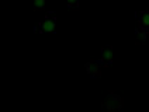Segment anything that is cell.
Segmentation results:
<instances>
[{"label":"cell","instance_id":"6da1fadb","mask_svg":"<svg viewBox=\"0 0 149 112\" xmlns=\"http://www.w3.org/2000/svg\"><path fill=\"white\" fill-rule=\"evenodd\" d=\"M139 18V25L142 30H148L149 28V10L148 11H142V14H138Z\"/></svg>","mask_w":149,"mask_h":112},{"label":"cell","instance_id":"7a4b0ae2","mask_svg":"<svg viewBox=\"0 0 149 112\" xmlns=\"http://www.w3.org/2000/svg\"><path fill=\"white\" fill-rule=\"evenodd\" d=\"M55 24H56V20L52 18V17H48V18H45V21L42 23V30L47 32H51L55 28Z\"/></svg>","mask_w":149,"mask_h":112},{"label":"cell","instance_id":"3957f363","mask_svg":"<svg viewBox=\"0 0 149 112\" xmlns=\"http://www.w3.org/2000/svg\"><path fill=\"white\" fill-rule=\"evenodd\" d=\"M44 1H45V0H35V6L38 8L42 7V6H44Z\"/></svg>","mask_w":149,"mask_h":112},{"label":"cell","instance_id":"277c9868","mask_svg":"<svg viewBox=\"0 0 149 112\" xmlns=\"http://www.w3.org/2000/svg\"><path fill=\"white\" fill-rule=\"evenodd\" d=\"M73 1L76 3V4H77V0H68V3H69V6H70V7H73V6H74Z\"/></svg>","mask_w":149,"mask_h":112}]
</instances>
